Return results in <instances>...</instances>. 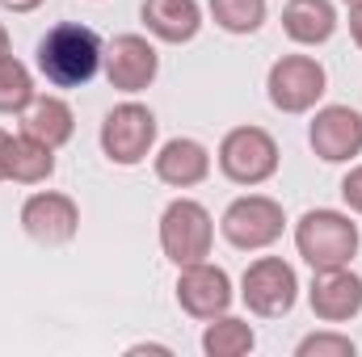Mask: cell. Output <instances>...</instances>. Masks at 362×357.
I'll use <instances>...</instances> for the list:
<instances>
[{"instance_id": "cell-1", "label": "cell", "mask_w": 362, "mask_h": 357, "mask_svg": "<svg viewBox=\"0 0 362 357\" xmlns=\"http://www.w3.org/2000/svg\"><path fill=\"white\" fill-rule=\"evenodd\" d=\"M105 42L97 38L93 25L81 21H59L51 25L38 47H34V68L51 89H85L93 76L101 72Z\"/></svg>"}, {"instance_id": "cell-2", "label": "cell", "mask_w": 362, "mask_h": 357, "mask_svg": "<svg viewBox=\"0 0 362 357\" xmlns=\"http://www.w3.org/2000/svg\"><path fill=\"white\" fill-rule=\"evenodd\" d=\"M362 244L358 223L350 219V210H333V206H316L303 210L295 223V253L303 257L308 269H341L354 265Z\"/></svg>"}, {"instance_id": "cell-3", "label": "cell", "mask_w": 362, "mask_h": 357, "mask_svg": "<svg viewBox=\"0 0 362 357\" xmlns=\"http://www.w3.org/2000/svg\"><path fill=\"white\" fill-rule=\"evenodd\" d=\"M156 135H160V122L152 114V105L127 97L118 101L105 118H101V131H97V143H101V156L118 169H135L152 156L156 147Z\"/></svg>"}, {"instance_id": "cell-4", "label": "cell", "mask_w": 362, "mask_h": 357, "mask_svg": "<svg viewBox=\"0 0 362 357\" xmlns=\"http://www.w3.org/2000/svg\"><path fill=\"white\" fill-rule=\"evenodd\" d=\"M215 164L219 173L240 185V189H257L274 181L278 164H282V152H278V139H274L266 126H232L223 139H219V152H215Z\"/></svg>"}, {"instance_id": "cell-5", "label": "cell", "mask_w": 362, "mask_h": 357, "mask_svg": "<svg viewBox=\"0 0 362 357\" xmlns=\"http://www.w3.org/2000/svg\"><path fill=\"white\" fill-rule=\"evenodd\" d=\"M286 231V210L270 193H240L219 214V236L236 253H266Z\"/></svg>"}, {"instance_id": "cell-6", "label": "cell", "mask_w": 362, "mask_h": 357, "mask_svg": "<svg viewBox=\"0 0 362 357\" xmlns=\"http://www.w3.org/2000/svg\"><path fill=\"white\" fill-rule=\"evenodd\" d=\"M215 248V219L211 210L198 202V198H173L165 210H160V253L173 261V265H194V261H206Z\"/></svg>"}, {"instance_id": "cell-7", "label": "cell", "mask_w": 362, "mask_h": 357, "mask_svg": "<svg viewBox=\"0 0 362 357\" xmlns=\"http://www.w3.org/2000/svg\"><path fill=\"white\" fill-rule=\"evenodd\" d=\"M329 92V72L316 55H282L266 72V97L278 114H312Z\"/></svg>"}, {"instance_id": "cell-8", "label": "cell", "mask_w": 362, "mask_h": 357, "mask_svg": "<svg viewBox=\"0 0 362 357\" xmlns=\"http://www.w3.org/2000/svg\"><path fill=\"white\" fill-rule=\"evenodd\" d=\"M236 294H240V303L253 315L282 320L299 303V273H295L291 261H282V257H257V261H249V269L240 273V290Z\"/></svg>"}, {"instance_id": "cell-9", "label": "cell", "mask_w": 362, "mask_h": 357, "mask_svg": "<svg viewBox=\"0 0 362 357\" xmlns=\"http://www.w3.org/2000/svg\"><path fill=\"white\" fill-rule=\"evenodd\" d=\"M21 231L42 244V248H64L76 240L81 231V206L72 193H59V189H38L21 202V214H17Z\"/></svg>"}, {"instance_id": "cell-10", "label": "cell", "mask_w": 362, "mask_h": 357, "mask_svg": "<svg viewBox=\"0 0 362 357\" xmlns=\"http://www.w3.org/2000/svg\"><path fill=\"white\" fill-rule=\"evenodd\" d=\"M101 72H105L110 89L127 92V97L152 89L156 76H160L156 38H152V34H118V38L105 47V55H101Z\"/></svg>"}, {"instance_id": "cell-11", "label": "cell", "mask_w": 362, "mask_h": 357, "mask_svg": "<svg viewBox=\"0 0 362 357\" xmlns=\"http://www.w3.org/2000/svg\"><path fill=\"white\" fill-rule=\"evenodd\" d=\"M232 303H236V286H232V277H228L223 265L194 261V265L177 269V307L189 320L206 324V320L232 311Z\"/></svg>"}, {"instance_id": "cell-12", "label": "cell", "mask_w": 362, "mask_h": 357, "mask_svg": "<svg viewBox=\"0 0 362 357\" xmlns=\"http://www.w3.org/2000/svg\"><path fill=\"white\" fill-rule=\"evenodd\" d=\"M308 147L325 164H354L362 156V114L354 105H316L308 122Z\"/></svg>"}, {"instance_id": "cell-13", "label": "cell", "mask_w": 362, "mask_h": 357, "mask_svg": "<svg viewBox=\"0 0 362 357\" xmlns=\"http://www.w3.org/2000/svg\"><path fill=\"white\" fill-rule=\"evenodd\" d=\"M308 307L320 324H350L354 315H362V277L350 265L312 269Z\"/></svg>"}, {"instance_id": "cell-14", "label": "cell", "mask_w": 362, "mask_h": 357, "mask_svg": "<svg viewBox=\"0 0 362 357\" xmlns=\"http://www.w3.org/2000/svg\"><path fill=\"white\" fill-rule=\"evenodd\" d=\"M152 173L169 189H194L211 177V152H206V143H198L189 135L165 139L152 156Z\"/></svg>"}, {"instance_id": "cell-15", "label": "cell", "mask_w": 362, "mask_h": 357, "mask_svg": "<svg viewBox=\"0 0 362 357\" xmlns=\"http://www.w3.org/2000/svg\"><path fill=\"white\" fill-rule=\"evenodd\" d=\"M139 21H144V30L156 42L185 47L202 30V4L198 0H144L139 4Z\"/></svg>"}, {"instance_id": "cell-16", "label": "cell", "mask_w": 362, "mask_h": 357, "mask_svg": "<svg viewBox=\"0 0 362 357\" xmlns=\"http://www.w3.org/2000/svg\"><path fill=\"white\" fill-rule=\"evenodd\" d=\"M341 17L333 0H286L282 4V34L295 47H325L337 34Z\"/></svg>"}, {"instance_id": "cell-17", "label": "cell", "mask_w": 362, "mask_h": 357, "mask_svg": "<svg viewBox=\"0 0 362 357\" xmlns=\"http://www.w3.org/2000/svg\"><path fill=\"white\" fill-rule=\"evenodd\" d=\"M21 131L59 152V147L72 143V135H76V114H72V105H68L64 97L38 92V97L30 101V109L21 114Z\"/></svg>"}, {"instance_id": "cell-18", "label": "cell", "mask_w": 362, "mask_h": 357, "mask_svg": "<svg viewBox=\"0 0 362 357\" xmlns=\"http://www.w3.org/2000/svg\"><path fill=\"white\" fill-rule=\"evenodd\" d=\"M55 173V147H47L34 135H8L4 143V181L13 185H42Z\"/></svg>"}, {"instance_id": "cell-19", "label": "cell", "mask_w": 362, "mask_h": 357, "mask_svg": "<svg viewBox=\"0 0 362 357\" xmlns=\"http://www.w3.org/2000/svg\"><path fill=\"white\" fill-rule=\"evenodd\" d=\"M198 345H202V353H206V357H245V353H253V349H257V332H253V324H249V320H240V315L223 311V315H215V320H206V324H202Z\"/></svg>"}, {"instance_id": "cell-20", "label": "cell", "mask_w": 362, "mask_h": 357, "mask_svg": "<svg viewBox=\"0 0 362 357\" xmlns=\"http://www.w3.org/2000/svg\"><path fill=\"white\" fill-rule=\"evenodd\" d=\"M206 13L211 21L232 34V38H249L266 25L270 17V0H206Z\"/></svg>"}, {"instance_id": "cell-21", "label": "cell", "mask_w": 362, "mask_h": 357, "mask_svg": "<svg viewBox=\"0 0 362 357\" xmlns=\"http://www.w3.org/2000/svg\"><path fill=\"white\" fill-rule=\"evenodd\" d=\"M38 97L34 89V72L8 51V55H0V114H25L30 109V101Z\"/></svg>"}, {"instance_id": "cell-22", "label": "cell", "mask_w": 362, "mask_h": 357, "mask_svg": "<svg viewBox=\"0 0 362 357\" xmlns=\"http://www.w3.org/2000/svg\"><path fill=\"white\" fill-rule=\"evenodd\" d=\"M354 353H358L354 337H346L337 324L333 328H316V332L299 337V345H295V357H354Z\"/></svg>"}, {"instance_id": "cell-23", "label": "cell", "mask_w": 362, "mask_h": 357, "mask_svg": "<svg viewBox=\"0 0 362 357\" xmlns=\"http://www.w3.org/2000/svg\"><path fill=\"white\" fill-rule=\"evenodd\" d=\"M341 202L350 206V214H362V164H350V173L341 177Z\"/></svg>"}, {"instance_id": "cell-24", "label": "cell", "mask_w": 362, "mask_h": 357, "mask_svg": "<svg viewBox=\"0 0 362 357\" xmlns=\"http://www.w3.org/2000/svg\"><path fill=\"white\" fill-rule=\"evenodd\" d=\"M350 38H354V47L362 51V4H350Z\"/></svg>"}, {"instance_id": "cell-25", "label": "cell", "mask_w": 362, "mask_h": 357, "mask_svg": "<svg viewBox=\"0 0 362 357\" xmlns=\"http://www.w3.org/2000/svg\"><path fill=\"white\" fill-rule=\"evenodd\" d=\"M47 0H0V8H8V13H34V8H42Z\"/></svg>"}, {"instance_id": "cell-26", "label": "cell", "mask_w": 362, "mask_h": 357, "mask_svg": "<svg viewBox=\"0 0 362 357\" xmlns=\"http://www.w3.org/2000/svg\"><path fill=\"white\" fill-rule=\"evenodd\" d=\"M127 353H160V357H169L173 349H169V345H152V341H144V345H131Z\"/></svg>"}, {"instance_id": "cell-27", "label": "cell", "mask_w": 362, "mask_h": 357, "mask_svg": "<svg viewBox=\"0 0 362 357\" xmlns=\"http://www.w3.org/2000/svg\"><path fill=\"white\" fill-rule=\"evenodd\" d=\"M13 51V38H8V25L0 21V55H8Z\"/></svg>"}, {"instance_id": "cell-28", "label": "cell", "mask_w": 362, "mask_h": 357, "mask_svg": "<svg viewBox=\"0 0 362 357\" xmlns=\"http://www.w3.org/2000/svg\"><path fill=\"white\" fill-rule=\"evenodd\" d=\"M4 143H8V131L0 126V181H4Z\"/></svg>"}, {"instance_id": "cell-29", "label": "cell", "mask_w": 362, "mask_h": 357, "mask_svg": "<svg viewBox=\"0 0 362 357\" xmlns=\"http://www.w3.org/2000/svg\"><path fill=\"white\" fill-rule=\"evenodd\" d=\"M341 4H362V0H341Z\"/></svg>"}]
</instances>
